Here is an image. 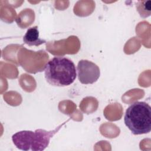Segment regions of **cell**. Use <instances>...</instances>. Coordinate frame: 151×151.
Listing matches in <instances>:
<instances>
[{"label": "cell", "mask_w": 151, "mask_h": 151, "mask_svg": "<svg viewBox=\"0 0 151 151\" xmlns=\"http://www.w3.org/2000/svg\"><path fill=\"white\" fill-rule=\"evenodd\" d=\"M44 76L50 84L64 87L71 85L74 81L77 70L70 59L65 57H55L45 64Z\"/></svg>", "instance_id": "6da1fadb"}, {"label": "cell", "mask_w": 151, "mask_h": 151, "mask_svg": "<svg viewBox=\"0 0 151 151\" xmlns=\"http://www.w3.org/2000/svg\"><path fill=\"white\" fill-rule=\"evenodd\" d=\"M124 122L134 135L146 134L151 130V107L145 101H135L126 110Z\"/></svg>", "instance_id": "7a4b0ae2"}, {"label": "cell", "mask_w": 151, "mask_h": 151, "mask_svg": "<svg viewBox=\"0 0 151 151\" xmlns=\"http://www.w3.org/2000/svg\"><path fill=\"white\" fill-rule=\"evenodd\" d=\"M77 72L78 80L83 84H93L97 81L100 76L99 66L87 60H81L78 61Z\"/></svg>", "instance_id": "3957f363"}, {"label": "cell", "mask_w": 151, "mask_h": 151, "mask_svg": "<svg viewBox=\"0 0 151 151\" xmlns=\"http://www.w3.org/2000/svg\"><path fill=\"white\" fill-rule=\"evenodd\" d=\"M69 119L52 130L47 131L44 129L35 130V131L34 132L31 150L32 151H41L44 150L48 146L50 139L57 133L61 127Z\"/></svg>", "instance_id": "277c9868"}, {"label": "cell", "mask_w": 151, "mask_h": 151, "mask_svg": "<svg viewBox=\"0 0 151 151\" xmlns=\"http://www.w3.org/2000/svg\"><path fill=\"white\" fill-rule=\"evenodd\" d=\"M33 134L34 132L32 131L22 130L13 134L12 140L18 149L27 151L31 149Z\"/></svg>", "instance_id": "5b68a950"}, {"label": "cell", "mask_w": 151, "mask_h": 151, "mask_svg": "<svg viewBox=\"0 0 151 151\" xmlns=\"http://www.w3.org/2000/svg\"><path fill=\"white\" fill-rule=\"evenodd\" d=\"M23 41L25 44L29 47L40 46L46 42V41L40 38L38 27L35 26L29 28L23 37Z\"/></svg>", "instance_id": "8992f818"}, {"label": "cell", "mask_w": 151, "mask_h": 151, "mask_svg": "<svg viewBox=\"0 0 151 151\" xmlns=\"http://www.w3.org/2000/svg\"><path fill=\"white\" fill-rule=\"evenodd\" d=\"M136 10L140 17L146 18L151 14V1H139L136 4Z\"/></svg>", "instance_id": "52a82bcc"}]
</instances>
